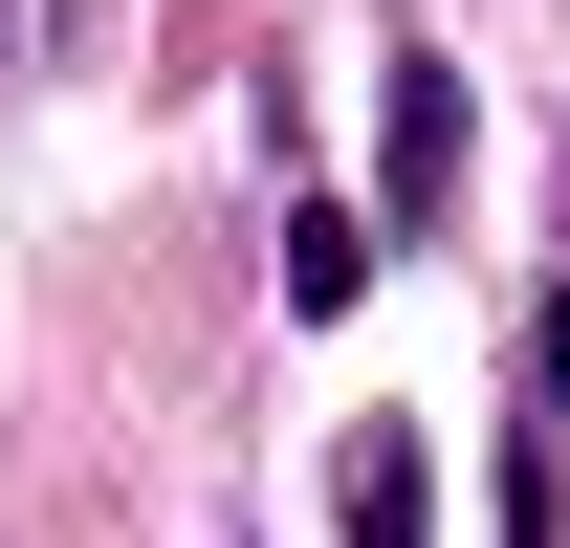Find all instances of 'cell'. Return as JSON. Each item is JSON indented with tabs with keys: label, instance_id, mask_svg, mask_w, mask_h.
Listing matches in <instances>:
<instances>
[{
	"label": "cell",
	"instance_id": "obj_1",
	"mask_svg": "<svg viewBox=\"0 0 570 548\" xmlns=\"http://www.w3.org/2000/svg\"><path fill=\"white\" fill-rule=\"evenodd\" d=\"M461 154H483L461 45H395V88H373V242H439L461 219Z\"/></svg>",
	"mask_w": 570,
	"mask_h": 548
},
{
	"label": "cell",
	"instance_id": "obj_2",
	"mask_svg": "<svg viewBox=\"0 0 570 548\" xmlns=\"http://www.w3.org/2000/svg\"><path fill=\"white\" fill-rule=\"evenodd\" d=\"M330 527H352V548H439V439H417V417H352V461H330Z\"/></svg>",
	"mask_w": 570,
	"mask_h": 548
},
{
	"label": "cell",
	"instance_id": "obj_3",
	"mask_svg": "<svg viewBox=\"0 0 570 548\" xmlns=\"http://www.w3.org/2000/svg\"><path fill=\"white\" fill-rule=\"evenodd\" d=\"M373 264H395V242H373L352 198H285V307H307V330H330V307H352Z\"/></svg>",
	"mask_w": 570,
	"mask_h": 548
},
{
	"label": "cell",
	"instance_id": "obj_4",
	"mask_svg": "<svg viewBox=\"0 0 570 548\" xmlns=\"http://www.w3.org/2000/svg\"><path fill=\"white\" fill-rule=\"evenodd\" d=\"M527 395H549V439H570V285L527 307Z\"/></svg>",
	"mask_w": 570,
	"mask_h": 548
},
{
	"label": "cell",
	"instance_id": "obj_5",
	"mask_svg": "<svg viewBox=\"0 0 570 548\" xmlns=\"http://www.w3.org/2000/svg\"><path fill=\"white\" fill-rule=\"evenodd\" d=\"M22 22H45V67H67V45H88V22H110V0H22Z\"/></svg>",
	"mask_w": 570,
	"mask_h": 548
}]
</instances>
